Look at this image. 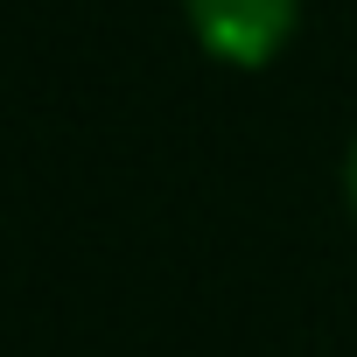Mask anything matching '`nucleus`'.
<instances>
[{"label": "nucleus", "instance_id": "nucleus-1", "mask_svg": "<svg viewBox=\"0 0 357 357\" xmlns=\"http://www.w3.org/2000/svg\"><path fill=\"white\" fill-rule=\"evenodd\" d=\"M183 22L211 63L266 70L301 29V0H183Z\"/></svg>", "mask_w": 357, "mask_h": 357}, {"label": "nucleus", "instance_id": "nucleus-2", "mask_svg": "<svg viewBox=\"0 0 357 357\" xmlns=\"http://www.w3.org/2000/svg\"><path fill=\"white\" fill-rule=\"evenodd\" d=\"M343 204H350V218H357V133H350V147H343Z\"/></svg>", "mask_w": 357, "mask_h": 357}]
</instances>
